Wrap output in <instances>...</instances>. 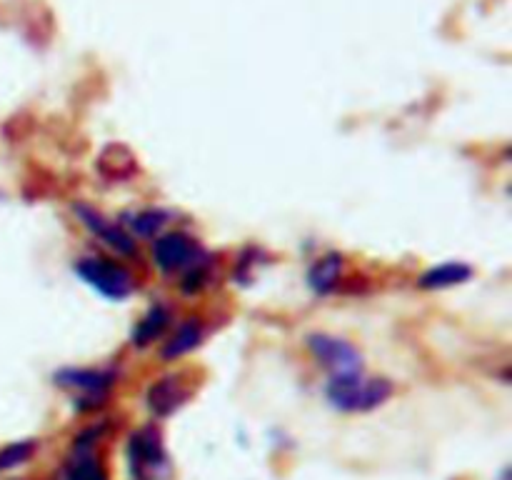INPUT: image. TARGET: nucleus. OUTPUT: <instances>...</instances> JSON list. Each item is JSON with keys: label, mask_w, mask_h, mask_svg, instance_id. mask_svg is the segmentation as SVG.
Listing matches in <instances>:
<instances>
[{"label": "nucleus", "mask_w": 512, "mask_h": 480, "mask_svg": "<svg viewBox=\"0 0 512 480\" xmlns=\"http://www.w3.org/2000/svg\"><path fill=\"white\" fill-rule=\"evenodd\" d=\"M328 400L340 410H348V413H363V410L378 408L390 393H393V385L383 378L365 380L358 375H333L325 388Z\"/></svg>", "instance_id": "nucleus-1"}, {"label": "nucleus", "mask_w": 512, "mask_h": 480, "mask_svg": "<svg viewBox=\"0 0 512 480\" xmlns=\"http://www.w3.org/2000/svg\"><path fill=\"white\" fill-rule=\"evenodd\" d=\"M128 458L130 470L138 480H165L168 475V460H165L160 433L155 428H143L130 435Z\"/></svg>", "instance_id": "nucleus-2"}, {"label": "nucleus", "mask_w": 512, "mask_h": 480, "mask_svg": "<svg viewBox=\"0 0 512 480\" xmlns=\"http://www.w3.org/2000/svg\"><path fill=\"white\" fill-rule=\"evenodd\" d=\"M80 278L88 285H93L95 290L105 295L110 300H123L133 293V278L125 268L115 263H105L98 258H85L75 265Z\"/></svg>", "instance_id": "nucleus-3"}, {"label": "nucleus", "mask_w": 512, "mask_h": 480, "mask_svg": "<svg viewBox=\"0 0 512 480\" xmlns=\"http://www.w3.org/2000/svg\"><path fill=\"white\" fill-rule=\"evenodd\" d=\"M310 350L318 355L320 365H325L333 375H358L363 370V355L340 338L310 335Z\"/></svg>", "instance_id": "nucleus-4"}, {"label": "nucleus", "mask_w": 512, "mask_h": 480, "mask_svg": "<svg viewBox=\"0 0 512 480\" xmlns=\"http://www.w3.org/2000/svg\"><path fill=\"white\" fill-rule=\"evenodd\" d=\"M155 263L158 268L163 270H175V268H183L193 260L195 255V243L183 233H170L163 235L160 240H155Z\"/></svg>", "instance_id": "nucleus-5"}, {"label": "nucleus", "mask_w": 512, "mask_h": 480, "mask_svg": "<svg viewBox=\"0 0 512 480\" xmlns=\"http://www.w3.org/2000/svg\"><path fill=\"white\" fill-rule=\"evenodd\" d=\"M75 213L80 215V220L85 223V228H90L95 235H100V238H103L110 248L120 250V253H133L135 250V243L130 240V235H125L118 225H113L110 220H105L98 210L88 208V205H75Z\"/></svg>", "instance_id": "nucleus-6"}, {"label": "nucleus", "mask_w": 512, "mask_h": 480, "mask_svg": "<svg viewBox=\"0 0 512 480\" xmlns=\"http://www.w3.org/2000/svg\"><path fill=\"white\" fill-rule=\"evenodd\" d=\"M185 398H188V390L180 385L178 378H163L148 390V408L155 415H168L178 405H183Z\"/></svg>", "instance_id": "nucleus-7"}, {"label": "nucleus", "mask_w": 512, "mask_h": 480, "mask_svg": "<svg viewBox=\"0 0 512 480\" xmlns=\"http://www.w3.org/2000/svg\"><path fill=\"white\" fill-rule=\"evenodd\" d=\"M60 385L65 388H78L85 390V393H103L110 383H113V375L110 373H100V370H78V368H68V370H60L55 375Z\"/></svg>", "instance_id": "nucleus-8"}, {"label": "nucleus", "mask_w": 512, "mask_h": 480, "mask_svg": "<svg viewBox=\"0 0 512 480\" xmlns=\"http://www.w3.org/2000/svg\"><path fill=\"white\" fill-rule=\"evenodd\" d=\"M65 480H105L103 465L93 458L83 438L78 440V450H75V458L70 460Z\"/></svg>", "instance_id": "nucleus-9"}, {"label": "nucleus", "mask_w": 512, "mask_h": 480, "mask_svg": "<svg viewBox=\"0 0 512 480\" xmlns=\"http://www.w3.org/2000/svg\"><path fill=\"white\" fill-rule=\"evenodd\" d=\"M470 273L473 270L468 268L465 263H443L438 265V268L428 270V273L420 278V288H450V285H458L463 283V280L470 278Z\"/></svg>", "instance_id": "nucleus-10"}, {"label": "nucleus", "mask_w": 512, "mask_h": 480, "mask_svg": "<svg viewBox=\"0 0 512 480\" xmlns=\"http://www.w3.org/2000/svg\"><path fill=\"white\" fill-rule=\"evenodd\" d=\"M340 270H343V260H340V255L338 253L325 255V258H320L318 263L313 265V270H310L308 275L310 288H313L315 293H328V290L338 283Z\"/></svg>", "instance_id": "nucleus-11"}, {"label": "nucleus", "mask_w": 512, "mask_h": 480, "mask_svg": "<svg viewBox=\"0 0 512 480\" xmlns=\"http://www.w3.org/2000/svg\"><path fill=\"white\" fill-rule=\"evenodd\" d=\"M168 320H170L168 308H163V305H153V308L148 310V315L140 320L138 328H135V335H133L135 345H148L150 340L158 338V335L165 330V325H168Z\"/></svg>", "instance_id": "nucleus-12"}, {"label": "nucleus", "mask_w": 512, "mask_h": 480, "mask_svg": "<svg viewBox=\"0 0 512 480\" xmlns=\"http://www.w3.org/2000/svg\"><path fill=\"white\" fill-rule=\"evenodd\" d=\"M200 335H203L200 323H195V320L185 323L183 328L178 330V335H175V338L163 348V358L173 360V358H178V355H185L188 350H193L195 345L200 343Z\"/></svg>", "instance_id": "nucleus-13"}, {"label": "nucleus", "mask_w": 512, "mask_h": 480, "mask_svg": "<svg viewBox=\"0 0 512 480\" xmlns=\"http://www.w3.org/2000/svg\"><path fill=\"white\" fill-rule=\"evenodd\" d=\"M33 453H35L33 440H20V443L5 445V448L0 450V473H3V470L15 468V465H23Z\"/></svg>", "instance_id": "nucleus-14"}, {"label": "nucleus", "mask_w": 512, "mask_h": 480, "mask_svg": "<svg viewBox=\"0 0 512 480\" xmlns=\"http://www.w3.org/2000/svg\"><path fill=\"white\" fill-rule=\"evenodd\" d=\"M165 218H168V215L160 213V210H145V213L133 215V220H130V228H133L138 235H153L163 228Z\"/></svg>", "instance_id": "nucleus-15"}]
</instances>
